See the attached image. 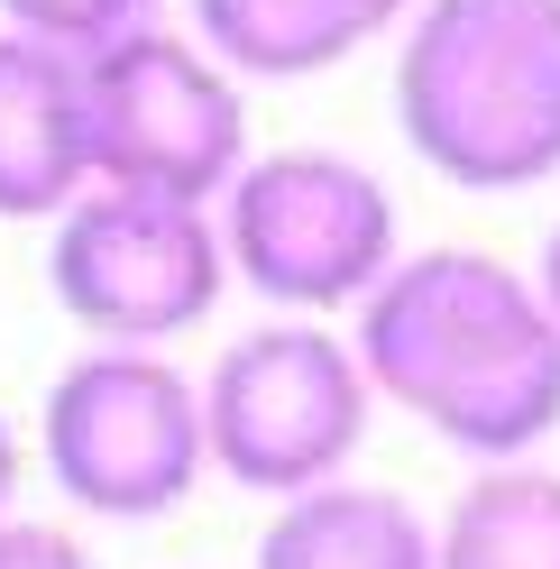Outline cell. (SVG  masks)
I'll list each match as a JSON object with an SVG mask.
<instances>
[{"instance_id":"obj_1","label":"cell","mask_w":560,"mask_h":569,"mask_svg":"<svg viewBox=\"0 0 560 569\" xmlns=\"http://www.w3.org/2000/svg\"><path fill=\"white\" fill-rule=\"evenodd\" d=\"M377 405L460 459H533L560 432V312L497 248H413L349 312Z\"/></svg>"},{"instance_id":"obj_2","label":"cell","mask_w":560,"mask_h":569,"mask_svg":"<svg viewBox=\"0 0 560 569\" xmlns=\"http://www.w3.org/2000/svg\"><path fill=\"white\" fill-rule=\"evenodd\" d=\"M396 129L441 184L560 174V0H423L396 38Z\"/></svg>"},{"instance_id":"obj_3","label":"cell","mask_w":560,"mask_h":569,"mask_svg":"<svg viewBox=\"0 0 560 569\" xmlns=\"http://www.w3.org/2000/svg\"><path fill=\"white\" fill-rule=\"evenodd\" d=\"M202 422H212V469L286 506V496L349 478L377 422V377L349 331L276 312L202 368Z\"/></svg>"},{"instance_id":"obj_4","label":"cell","mask_w":560,"mask_h":569,"mask_svg":"<svg viewBox=\"0 0 560 569\" xmlns=\"http://www.w3.org/2000/svg\"><path fill=\"white\" fill-rule=\"evenodd\" d=\"M221 239H230V276L258 303L303 312V322L359 312L413 258L387 174L340 157V148H267V157H249V174L221 193Z\"/></svg>"},{"instance_id":"obj_5","label":"cell","mask_w":560,"mask_h":569,"mask_svg":"<svg viewBox=\"0 0 560 569\" xmlns=\"http://www.w3.org/2000/svg\"><path fill=\"white\" fill-rule=\"evenodd\" d=\"M38 459L47 478L101 523H157L212 469L202 377H184L166 349H101L83 340L56 368L38 405Z\"/></svg>"},{"instance_id":"obj_6","label":"cell","mask_w":560,"mask_h":569,"mask_svg":"<svg viewBox=\"0 0 560 569\" xmlns=\"http://www.w3.org/2000/svg\"><path fill=\"white\" fill-rule=\"evenodd\" d=\"M47 295L101 349H166L174 331H202L230 295L221 202L92 184L64 221H47Z\"/></svg>"},{"instance_id":"obj_7","label":"cell","mask_w":560,"mask_h":569,"mask_svg":"<svg viewBox=\"0 0 560 569\" xmlns=\"http://www.w3.org/2000/svg\"><path fill=\"white\" fill-rule=\"evenodd\" d=\"M83 129L92 184L221 202L249 174V83L193 28H138L83 56Z\"/></svg>"},{"instance_id":"obj_8","label":"cell","mask_w":560,"mask_h":569,"mask_svg":"<svg viewBox=\"0 0 560 569\" xmlns=\"http://www.w3.org/2000/svg\"><path fill=\"white\" fill-rule=\"evenodd\" d=\"M92 193L83 56L0 28V221H64Z\"/></svg>"},{"instance_id":"obj_9","label":"cell","mask_w":560,"mask_h":569,"mask_svg":"<svg viewBox=\"0 0 560 569\" xmlns=\"http://www.w3.org/2000/svg\"><path fill=\"white\" fill-rule=\"evenodd\" d=\"M413 10L423 0H193V38L239 83H303L377 38H404Z\"/></svg>"},{"instance_id":"obj_10","label":"cell","mask_w":560,"mask_h":569,"mask_svg":"<svg viewBox=\"0 0 560 569\" xmlns=\"http://www.w3.org/2000/svg\"><path fill=\"white\" fill-rule=\"evenodd\" d=\"M258 569H441V523H423L387 487L331 478L267 515Z\"/></svg>"},{"instance_id":"obj_11","label":"cell","mask_w":560,"mask_h":569,"mask_svg":"<svg viewBox=\"0 0 560 569\" xmlns=\"http://www.w3.org/2000/svg\"><path fill=\"white\" fill-rule=\"evenodd\" d=\"M441 569H560V469L497 459L441 515Z\"/></svg>"},{"instance_id":"obj_12","label":"cell","mask_w":560,"mask_h":569,"mask_svg":"<svg viewBox=\"0 0 560 569\" xmlns=\"http://www.w3.org/2000/svg\"><path fill=\"white\" fill-rule=\"evenodd\" d=\"M166 0H0V28H19V38H47L64 56H101L111 38H138V28H157Z\"/></svg>"},{"instance_id":"obj_13","label":"cell","mask_w":560,"mask_h":569,"mask_svg":"<svg viewBox=\"0 0 560 569\" xmlns=\"http://www.w3.org/2000/svg\"><path fill=\"white\" fill-rule=\"evenodd\" d=\"M0 569H92V551L74 542V532H56V523L10 515L0 523Z\"/></svg>"},{"instance_id":"obj_14","label":"cell","mask_w":560,"mask_h":569,"mask_svg":"<svg viewBox=\"0 0 560 569\" xmlns=\"http://www.w3.org/2000/svg\"><path fill=\"white\" fill-rule=\"evenodd\" d=\"M19 506V432H10V413H0V523H10Z\"/></svg>"},{"instance_id":"obj_15","label":"cell","mask_w":560,"mask_h":569,"mask_svg":"<svg viewBox=\"0 0 560 569\" xmlns=\"http://www.w3.org/2000/svg\"><path fill=\"white\" fill-rule=\"evenodd\" d=\"M533 284H542V303L560 312V221H551V239H542V258H533Z\"/></svg>"}]
</instances>
